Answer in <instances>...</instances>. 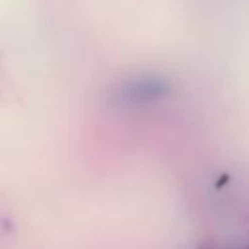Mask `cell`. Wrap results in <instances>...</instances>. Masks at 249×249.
<instances>
[{"mask_svg":"<svg viewBox=\"0 0 249 249\" xmlns=\"http://www.w3.org/2000/svg\"><path fill=\"white\" fill-rule=\"evenodd\" d=\"M171 82L156 72H138L119 80L109 91V105L117 111H144L171 95Z\"/></svg>","mask_w":249,"mask_h":249,"instance_id":"6da1fadb","label":"cell"}]
</instances>
